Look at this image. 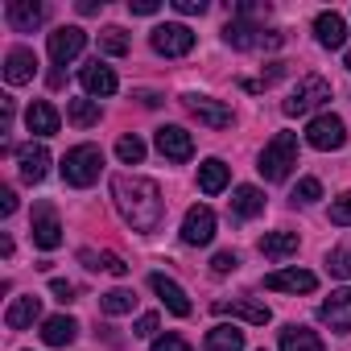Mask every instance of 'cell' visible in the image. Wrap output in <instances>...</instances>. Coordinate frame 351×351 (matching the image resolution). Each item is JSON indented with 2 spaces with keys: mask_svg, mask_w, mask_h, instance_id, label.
I'll list each match as a JSON object with an SVG mask.
<instances>
[{
  "mask_svg": "<svg viewBox=\"0 0 351 351\" xmlns=\"http://www.w3.org/2000/svg\"><path fill=\"white\" fill-rule=\"evenodd\" d=\"M112 195H116L120 215H124L136 232H157V223H161V215H165V203H161L157 182L116 173V178H112Z\"/></svg>",
  "mask_w": 351,
  "mask_h": 351,
  "instance_id": "1",
  "label": "cell"
},
{
  "mask_svg": "<svg viewBox=\"0 0 351 351\" xmlns=\"http://www.w3.org/2000/svg\"><path fill=\"white\" fill-rule=\"evenodd\" d=\"M293 165H298V136H293V132H277V136L265 145L256 169L265 173V182H285Z\"/></svg>",
  "mask_w": 351,
  "mask_h": 351,
  "instance_id": "2",
  "label": "cell"
},
{
  "mask_svg": "<svg viewBox=\"0 0 351 351\" xmlns=\"http://www.w3.org/2000/svg\"><path fill=\"white\" fill-rule=\"evenodd\" d=\"M104 169V149L99 145H75L66 157H62V178L66 186H91Z\"/></svg>",
  "mask_w": 351,
  "mask_h": 351,
  "instance_id": "3",
  "label": "cell"
},
{
  "mask_svg": "<svg viewBox=\"0 0 351 351\" xmlns=\"http://www.w3.org/2000/svg\"><path fill=\"white\" fill-rule=\"evenodd\" d=\"M322 99H330V83H326L322 75H306V79L289 91V99L281 104V112H285V116H306V112H314Z\"/></svg>",
  "mask_w": 351,
  "mask_h": 351,
  "instance_id": "4",
  "label": "cell"
},
{
  "mask_svg": "<svg viewBox=\"0 0 351 351\" xmlns=\"http://www.w3.org/2000/svg\"><path fill=\"white\" fill-rule=\"evenodd\" d=\"M306 141H310L318 153L343 149V145H347V124H343L335 112H322V116H314V120H310V128H306Z\"/></svg>",
  "mask_w": 351,
  "mask_h": 351,
  "instance_id": "5",
  "label": "cell"
},
{
  "mask_svg": "<svg viewBox=\"0 0 351 351\" xmlns=\"http://www.w3.org/2000/svg\"><path fill=\"white\" fill-rule=\"evenodd\" d=\"M223 42L236 46V50H273L285 42V34H265L261 25H248V21H232L223 29Z\"/></svg>",
  "mask_w": 351,
  "mask_h": 351,
  "instance_id": "6",
  "label": "cell"
},
{
  "mask_svg": "<svg viewBox=\"0 0 351 351\" xmlns=\"http://www.w3.org/2000/svg\"><path fill=\"white\" fill-rule=\"evenodd\" d=\"M153 50L165 54V58H182V54L195 50V34L186 25H178V21H165V25L153 29Z\"/></svg>",
  "mask_w": 351,
  "mask_h": 351,
  "instance_id": "7",
  "label": "cell"
},
{
  "mask_svg": "<svg viewBox=\"0 0 351 351\" xmlns=\"http://www.w3.org/2000/svg\"><path fill=\"white\" fill-rule=\"evenodd\" d=\"M211 240H215V211L211 207H191L186 219H182V244L203 248Z\"/></svg>",
  "mask_w": 351,
  "mask_h": 351,
  "instance_id": "8",
  "label": "cell"
},
{
  "mask_svg": "<svg viewBox=\"0 0 351 351\" xmlns=\"http://www.w3.org/2000/svg\"><path fill=\"white\" fill-rule=\"evenodd\" d=\"M153 145H157V153H161V157H169V161H191V153H195V141H191V132H186V128H178V124H165V128H157Z\"/></svg>",
  "mask_w": 351,
  "mask_h": 351,
  "instance_id": "9",
  "label": "cell"
},
{
  "mask_svg": "<svg viewBox=\"0 0 351 351\" xmlns=\"http://www.w3.org/2000/svg\"><path fill=\"white\" fill-rule=\"evenodd\" d=\"M83 46H87V34H83L79 25H62V29L50 34V58H54L58 66L75 62V58L83 54Z\"/></svg>",
  "mask_w": 351,
  "mask_h": 351,
  "instance_id": "10",
  "label": "cell"
},
{
  "mask_svg": "<svg viewBox=\"0 0 351 351\" xmlns=\"http://www.w3.org/2000/svg\"><path fill=\"white\" fill-rule=\"evenodd\" d=\"M29 236H34V244L46 248V252H54V248L62 244V223H58V215H54L50 203H42V207L34 211V228H29Z\"/></svg>",
  "mask_w": 351,
  "mask_h": 351,
  "instance_id": "11",
  "label": "cell"
},
{
  "mask_svg": "<svg viewBox=\"0 0 351 351\" xmlns=\"http://www.w3.org/2000/svg\"><path fill=\"white\" fill-rule=\"evenodd\" d=\"M149 289L161 298V306H165L169 314H178V318H191V298L182 293V285H178V281H169L165 273H153V277H149Z\"/></svg>",
  "mask_w": 351,
  "mask_h": 351,
  "instance_id": "12",
  "label": "cell"
},
{
  "mask_svg": "<svg viewBox=\"0 0 351 351\" xmlns=\"http://www.w3.org/2000/svg\"><path fill=\"white\" fill-rule=\"evenodd\" d=\"M318 318H322L330 330L347 335V330H351V289H335V293L318 306Z\"/></svg>",
  "mask_w": 351,
  "mask_h": 351,
  "instance_id": "13",
  "label": "cell"
},
{
  "mask_svg": "<svg viewBox=\"0 0 351 351\" xmlns=\"http://www.w3.org/2000/svg\"><path fill=\"white\" fill-rule=\"evenodd\" d=\"M186 108H191V116H199L207 128H228V124H232V108L219 104V99H211V95H186Z\"/></svg>",
  "mask_w": 351,
  "mask_h": 351,
  "instance_id": "14",
  "label": "cell"
},
{
  "mask_svg": "<svg viewBox=\"0 0 351 351\" xmlns=\"http://www.w3.org/2000/svg\"><path fill=\"white\" fill-rule=\"evenodd\" d=\"M318 277L310 269H277L265 277V289H285V293H314Z\"/></svg>",
  "mask_w": 351,
  "mask_h": 351,
  "instance_id": "15",
  "label": "cell"
},
{
  "mask_svg": "<svg viewBox=\"0 0 351 351\" xmlns=\"http://www.w3.org/2000/svg\"><path fill=\"white\" fill-rule=\"evenodd\" d=\"M17 165H21V182H42L46 173H50V153H46V145H25V149H17Z\"/></svg>",
  "mask_w": 351,
  "mask_h": 351,
  "instance_id": "16",
  "label": "cell"
},
{
  "mask_svg": "<svg viewBox=\"0 0 351 351\" xmlns=\"http://www.w3.org/2000/svg\"><path fill=\"white\" fill-rule=\"evenodd\" d=\"M34 75H38V54L25 50V46L9 50V58H5V83H9V87H21V83H29Z\"/></svg>",
  "mask_w": 351,
  "mask_h": 351,
  "instance_id": "17",
  "label": "cell"
},
{
  "mask_svg": "<svg viewBox=\"0 0 351 351\" xmlns=\"http://www.w3.org/2000/svg\"><path fill=\"white\" fill-rule=\"evenodd\" d=\"M79 83H83V91L87 95H116V75H112V66H104L99 58L95 62H87L83 71H79Z\"/></svg>",
  "mask_w": 351,
  "mask_h": 351,
  "instance_id": "18",
  "label": "cell"
},
{
  "mask_svg": "<svg viewBox=\"0 0 351 351\" xmlns=\"http://www.w3.org/2000/svg\"><path fill=\"white\" fill-rule=\"evenodd\" d=\"M38 314H42V298H38V293H21V298H13V306L5 310V326H9V330H25V326H34Z\"/></svg>",
  "mask_w": 351,
  "mask_h": 351,
  "instance_id": "19",
  "label": "cell"
},
{
  "mask_svg": "<svg viewBox=\"0 0 351 351\" xmlns=\"http://www.w3.org/2000/svg\"><path fill=\"white\" fill-rule=\"evenodd\" d=\"M314 34H318V46L339 50V46L347 42V21H343L339 13H318V17H314Z\"/></svg>",
  "mask_w": 351,
  "mask_h": 351,
  "instance_id": "20",
  "label": "cell"
},
{
  "mask_svg": "<svg viewBox=\"0 0 351 351\" xmlns=\"http://www.w3.org/2000/svg\"><path fill=\"white\" fill-rule=\"evenodd\" d=\"M25 128H29L34 136H54V132H58V112H54V104L34 99L29 112H25Z\"/></svg>",
  "mask_w": 351,
  "mask_h": 351,
  "instance_id": "21",
  "label": "cell"
},
{
  "mask_svg": "<svg viewBox=\"0 0 351 351\" xmlns=\"http://www.w3.org/2000/svg\"><path fill=\"white\" fill-rule=\"evenodd\" d=\"M5 17H9V25L17 34H34V25L42 21V5H34V0H9Z\"/></svg>",
  "mask_w": 351,
  "mask_h": 351,
  "instance_id": "22",
  "label": "cell"
},
{
  "mask_svg": "<svg viewBox=\"0 0 351 351\" xmlns=\"http://www.w3.org/2000/svg\"><path fill=\"white\" fill-rule=\"evenodd\" d=\"M75 335H79V322L71 314H54L42 326V343L46 347H66V343H75Z\"/></svg>",
  "mask_w": 351,
  "mask_h": 351,
  "instance_id": "23",
  "label": "cell"
},
{
  "mask_svg": "<svg viewBox=\"0 0 351 351\" xmlns=\"http://www.w3.org/2000/svg\"><path fill=\"white\" fill-rule=\"evenodd\" d=\"M256 248H261V256H269V261H285V256L298 252V232H265Z\"/></svg>",
  "mask_w": 351,
  "mask_h": 351,
  "instance_id": "24",
  "label": "cell"
},
{
  "mask_svg": "<svg viewBox=\"0 0 351 351\" xmlns=\"http://www.w3.org/2000/svg\"><path fill=\"white\" fill-rule=\"evenodd\" d=\"M228 178H232V169H228L219 157H207V161L199 165V191H203V195H219V191L228 186Z\"/></svg>",
  "mask_w": 351,
  "mask_h": 351,
  "instance_id": "25",
  "label": "cell"
},
{
  "mask_svg": "<svg viewBox=\"0 0 351 351\" xmlns=\"http://www.w3.org/2000/svg\"><path fill=\"white\" fill-rule=\"evenodd\" d=\"M207 351H244V330L232 322H219L207 330Z\"/></svg>",
  "mask_w": 351,
  "mask_h": 351,
  "instance_id": "26",
  "label": "cell"
},
{
  "mask_svg": "<svg viewBox=\"0 0 351 351\" xmlns=\"http://www.w3.org/2000/svg\"><path fill=\"white\" fill-rule=\"evenodd\" d=\"M219 310H223V314H236V318H244V322H252V326H265V322L273 318L269 306L248 302V298H240V302H219Z\"/></svg>",
  "mask_w": 351,
  "mask_h": 351,
  "instance_id": "27",
  "label": "cell"
},
{
  "mask_svg": "<svg viewBox=\"0 0 351 351\" xmlns=\"http://www.w3.org/2000/svg\"><path fill=\"white\" fill-rule=\"evenodd\" d=\"M281 351H326V347H322V339H318L314 330H306V326H285V330H281Z\"/></svg>",
  "mask_w": 351,
  "mask_h": 351,
  "instance_id": "28",
  "label": "cell"
},
{
  "mask_svg": "<svg viewBox=\"0 0 351 351\" xmlns=\"http://www.w3.org/2000/svg\"><path fill=\"white\" fill-rule=\"evenodd\" d=\"M232 211H236L240 219H252V215L265 211V195H261L256 186H236V195H232Z\"/></svg>",
  "mask_w": 351,
  "mask_h": 351,
  "instance_id": "29",
  "label": "cell"
},
{
  "mask_svg": "<svg viewBox=\"0 0 351 351\" xmlns=\"http://www.w3.org/2000/svg\"><path fill=\"white\" fill-rule=\"evenodd\" d=\"M79 261H83L87 269H104V273H112V277H124V273H128V265H124L116 252H91V248H83Z\"/></svg>",
  "mask_w": 351,
  "mask_h": 351,
  "instance_id": "30",
  "label": "cell"
},
{
  "mask_svg": "<svg viewBox=\"0 0 351 351\" xmlns=\"http://www.w3.org/2000/svg\"><path fill=\"white\" fill-rule=\"evenodd\" d=\"M66 120L75 128H91V124H99V104L95 99H71L66 104Z\"/></svg>",
  "mask_w": 351,
  "mask_h": 351,
  "instance_id": "31",
  "label": "cell"
},
{
  "mask_svg": "<svg viewBox=\"0 0 351 351\" xmlns=\"http://www.w3.org/2000/svg\"><path fill=\"white\" fill-rule=\"evenodd\" d=\"M132 306H136L132 289H108V293H99V310L104 314H132Z\"/></svg>",
  "mask_w": 351,
  "mask_h": 351,
  "instance_id": "32",
  "label": "cell"
},
{
  "mask_svg": "<svg viewBox=\"0 0 351 351\" xmlns=\"http://www.w3.org/2000/svg\"><path fill=\"white\" fill-rule=\"evenodd\" d=\"M99 50L112 54V58H124V54H128V34H124L120 25H108V29L99 34Z\"/></svg>",
  "mask_w": 351,
  "mask_h": 351,
  "instance_id": "33",
  "label": "cell"
},
{
  "mask_svg": "<svg viewBox=\"0 0 351 351\" xmlns=\"http://www.w3.org/2000/svg\"><path fill=\"white\" fill-rule=\"evenodd\" d=\"M116 157H120L124 165H141V161H145V141H141V136H128V132H124V136L116 141Z\"/></svg>",
  "mask_w": 351,
  "mask_h": 351,
  "instance_id": "34",
  "label": "cell"
},
{
  "mask_svg": "<svg viewBox=\"0 0 351 351\" xmlns=\"http://www.w3.org/2000/svg\"><path fill=\"white\" fill-rule=\"evenodd\" d=\"M293 203H302V207H310V203H318L322 199V182L318 178H302L298 186H293V195H289Z\"/></svg>",
  "mask_w": 351,
  "mask_h": 351,
  "instance_id": "35",
  "label": "cell"
},
{
  "mask_svg": "<svg viewBox=\"0 0 351 351\" xmlns=\"http://www.w3.org/2000/svg\"><path fill=\"white\" fill-rule=\"evenodd\" d=\"M281 75H285V62H269V71H265L261 79H244V91H265V87H273Z\"/></svg>",
  "mask_w": 351,
  "mask_h": 351,
  "instance_id": "36",
  "label": "cell"
},
{
  "mask_svg": "<svg viewBox=\"0 0 351 351\" xmlns=\"http://www.w3.org/2000/svg\"><path fill=\"white\" fill-rule=\"evenodd\" d=\"M330 223H335V228H351V191H343V195L330 203Z\"/></svg>",
  "mask_w": 351,
  "mask_h": 351,
  "instance_id": "37",
  "label": "cell"
},
{
  "mask_svg": "<svg viewBox=\"0 0 351 351\" xmlns=\"http://www.w3.org/2000/svg\"><path fill=\"white\" fill-rule=\"evenodd\" d=\"M326 269H330L335 277H351V252H347V248H335V252L326 256Z\"/></svg>",
  "mask_w": 351,
  "mask_h": 351,
  "instance_id": "38",
  "label": "cell"
},
{
  "mask_svg": "<svg viewBox=\"0 0 351 351\" xmlns=\"http://www.w3.org/2000/svg\"><path fill=\"white\" fill-rule=\"evenodd\" d=\"M153 351H191V343H186L182 335H161V339L153 343Z\"/></svg>",
  "mask_w": 351,
  "mask_h": 351,
  "instance_id": "39",
  "label": "cell"
},
{
  "mask_svg": "<svg viewBox=\"0 0 351 351\" xmlns=\"http://www.w3.org/2000/svg\"><path fill=\"white\" fill-rule=\"evenodd\" d=\"M236 265H240V256H236V252H215V261H211V273H219V277H223V273H232Z\"/></svg>",
  "mask_w": 351,
  "mask_h": 351,
  "instance_id": "40",
  "label": "cell"
},
{
  "mask_svg": "<svg viewBox=\"0 0 351 351\" xmlns=\"http://www.w3.org/2000/svg\"><path fill=\"white\" fill-rule=\"evenodd\" d=\"M173 9H178L182 17H203L207 13V0H173Z\"/></svg>",
  "mask_w": 351,
  "mask_h": 351,
  "instance_id": "41",
  "label": "cell"
},
{
  "mask_svg": "<svg viewBox=\"0 0 351 351\" xmlns=\"http://www.w3.org/2000/svg\"><path fill=\"white\" fill-rule=\"evenodd\" d=\"M50 293H54L62 306H66V302H75V285H71V281H62V277H54V281H50Z\"/></svg>",
  "mask_w": 351,
  "mask_h": 351,
  "instance_id": "42",
  "label": "cell"
},
{
  "mask_svg": "<svg viewBox=\"0 0 351 351\" xmlns=\"http://www.w3.org/2000/svg\"><path fill=\"white\" fill-rule=\"evenodd\" d=\"M132 335H136V339H149V335H157V314H141Z\"/></svg>",
  "mask_w": 351,
  "mask_h": 351,
  "instance_id": "43",
  "label": "cell"
},
{
  "mask_svg": "<svg viewBox=\"0 0 351 351\" xmlns=\"http://www.w3.org/2000/svg\"><path fill=\"white\" fill-rule=\"evenodd\" d=\"M161 5H157V0H128V13H136V17H153Z\"/></svg>",
  "mask_w": 351,
  "mask_h": 351,
  "instance_id": "44",
  "label": "cell"
},
{
  "mask_svg": "<svg viewBox=\"0 0 351 351\" xmlns=\"http://www.w3.org/2000/svg\"><path fill=\"white\" fill-rule=\"evenodd\" d=\"M13 211H17V195L5 186V191H0V215H13Z\"/></svg>",
  "mask_w": 351,
  "mask_h": 351,
  "instance_id": "45",
  "label": "cell"
},
{
  "mask_svg": "<svg viewBox=\"0 0 351 351\" xmlns=\"http://www.w3.org/2000/svg\"><path fill=\"white\" fill-rule=\"evenodd\" d=\"M0 256L13 261V240H9V236H0Z\"/></svg>",
  "mask_w": 351,
  "mask_h": 351,
  "instance_id": "46",
  "label": "cell"
},
{
  "mask_svg": "<svg viewBox=\"0 0 351 351\" xmlns=\"http://www.w3.org/2000/svg\"><path fill=\"white\" fill-rule=\"evenodd\" d=\"M343 66H347V71H351V50H347V62H343Z\"/></svg>",
  "mask_w": 351,
  "mask_h": 351,
  "instance_id": "47",
  "label": "cell"
}]
</instances>
